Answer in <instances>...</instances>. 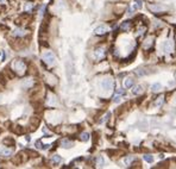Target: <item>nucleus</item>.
<instances>
[{"instance_id":"0eeeda50","label":"nucleus","mask_w":176,"mask_h":169,"mask_svg":"<svg viewBox=\"0 0 176 169\" xmlns=\"http://www.w3.org/2000/svg\"><path fill=\"white\" fill-rule=\"evenodd\" d=\"M5 74H6V78L10 79V80H13V79L16 78V73L12 70V69H10V68H6V69H5Z\"/></svg>"},{"instance_id":"ddd939ff","label":"nucleus","mask_w":176,"mask_h":169,"mask_svg":"<svg viewBox=\"0 0 176 169\" xmlns=\"http://www.w3.org/2000/svg\"><path fill=\"white\" fill-rule=\"evenodd\" d=\"M151 89H152V92H154V93H156V92H159V90L162 89V85H161L159 82H156V83H154V85H152Z\"/></svg>"},{"instance_id":"b1692460","label":"nucleus","mask_w":176,"mask_h":169,"mask_svg":"<svg viewBox=\"0 0 176 169\" xmlns=\"http://www.w3.org/2000/svg\"><path fill=\"white\" fill-rule=\"evenodd\" d=\"M89 139V134H87V132H83V134L81 135V141H83V142H87Z\"/></svg>"},{"instance_id":"9b49d317","label":"nucleus","mask_w":176,"mask_h":169,"mask_svg":"<svg viewBox=\"0 0 176 169\" xmlns=\"http://www.w3.org/2000/svg\"><path fill=\"white\" fill-rule=\"evenodd\" d=\"M143 92V87L140 86V85H137V86H135L133 89H132V93L135 94V95H137V94H140Z\"/></svg>"},{"instance_id":"7c9ffc66","label":"nucleus","mask_w":176,"mask_h":169,"mask_svg":"<svg viewBox=\"0 0 176 169\" xmlns=\"http://www.w3.org/2000/svg\"><path fill=\"white\" fill-rule=\"evenodd\" d=\"M0 30H2V31H9V27L6 26V25H2V24H0Z\"/></svg>"},{"instance_id":"412c9836","label":"nucleus","mask_w":176,"mask_h":169,"mask_svg":"<svg viewBox=\"0 0 176 169\" xmlns=\"http://www.w3.org/2000/svg\"><path fill=\"white\" fill-rule=\"evenodd\" d=\"M150 9L152 10V11L158 12V11H163V10H166V7H163V6H158V5H151Z\"/></svg>"},{"instance_id":"f3484780","label":"nucleus","mask_w":176,"mask_h":169,"mask_svg":"<svg viewBox=\"0 0 176 169\" xmlns=\"http://www.w3.org/2000/svg\"><path fill=\"white\" fill-rule=\"evenodd\" d=\"M13 131H14L17 135H23L24 132H25V131H24V129H23L21 126H18V125L13 127Z\"/></svg>"},{"instance_id":"20e7f679","label":"nucleus","mask_w":176,"mask_h":169,"mask_svg":"<svg viewBox=\"0 0 176 169\" xmlns=\"http://www.w3.org/2000/svg\"><path fill=\"white\" fill-rule=\"evenodd\" d=\"M173 49H174V43H173L171 41H166V42L162 44V50H163V53L170 54L171 51H173Z\"/></svg>"},{"instance_id":"f03ea898","label":"nucleus","mask_w":176,"mask_h":169,"mask_svg":"<svg viewBox=\"0 0 176 169\" xmlns=\"http://www.w3.org/2000/svg\"><path fill=\"white\" fill-rule=\"evenodd\" d=\"M113 86H114V81L112 80L111 78H106V79H104L101 81V87L105 90H107V92H110L113 89Z\"/></svg>"},{"instance_id":"a211bd4d","label":"nucleus","mask_w":176,"mask_h":169,"mask_svg":"<svg viewBox=\"0 0 176 169\" xmlns=\"http://www.w3.org/2000/svg\"><path fill=\"white\" fill-rule=\"evenodd\" d=\"M143 158H144V161H145V162H148V163H152V162H154V156H152V155H150V154H146V155H144V156H143Z\"/></svg>"},{"instance_id":"c756f323","label":"nucleus","mask_w":176,"mask_h":169,"mask_svg":"<svg viewBox=\"0 0 176 169\" xmlns=\"http://www.w3.org/2000/svg\"><path fill=\"white\" fill-rule=\"evenodd\" d=\"M110 116H111V113H106V116L104 117V119H102V120H100V123H104V122H106V120L110 118Z\"/></svg>"},{"instance_id":"2eb2a0df","label":"nucleus","mask_w":176,"mask_h":169,"mask_svg":"<svg viewBox=\"0 0 176 169\" xmlns=\"http://www.w3.org/2000/svg\"><path fill=\"white\" fill-rule=\"evenodd\" d=\"M31 123H32V130H35V127L39 124V117H32L31 118Z\"/></svg>"},{"instance_id":"6ab92c4d","label":"nucleus","mask_w":176,"mask_h":169,"mask_svg":"<svg viewBox=\"0 0 176 169\" xmlns=\"http://www.w3.org/2000/svg\"><path fill=\"white\" fill-rule=\"evenodd\" d=\"M7 78H5V75L4 74H0V85L4 87V86H6V83H7Z\"/></svg>"},{"instance_id":"5701e85b","label":"nucleus","mask_w":176,"mask_h":169,"mask_svg":"<svg viewBox=\"0 0 176 169\" xmlns=\"http://www.w3.org/2000/svg\"><path fill=\"white\" fill-rule=\"evenodd\" d=\"M31 86H32V81L30 80V81H25V82H24V83H23V88L24 89H28L29 87H31Z\"/></svg>"},{"instance_id":"6e6552de","label":"nucleus","mask_w":176,"mask_h":169,"mask_svg":"<svg viewBox=\"0 0 176 169\" xmlns=\"http://www.w3.org/2000/svg\"><path fill=\"white\" fill-rule=\"evenodd\" d=\"M121 95H124V90H123V89H118V90H117V94H115L114 98H113V101H114V102H119L121 99Z\"/></svg>"},{"instance_id":"f8f14e48","label":"nucleus","mask_w":176,"mask_h":169,"mask_svg":"<svg viewBox=\"0 0 176 169\" xmlns=\"http://www.w3.org/2000/svg\"><path fill=\"white\" fill-rule=\"evenodd\" d=\"M61 145H62L63 148H72V146H73V142L69 141V139H63V141L61 142Z\"/></svg>"},{"instance_id":"4be33fe9","label":"nucleus","mask_w":176,"mask_h":169,"mask_svg":"<svg viewBox=\"0 0 176 169\" xmlns=\"http://www.w3.org/2000/svg\"><path fill=\"white\" fill-rule=\"evenodd\" d=\"M4 144H6V145H12V146H13L16 143H14V141H13L12 138H5V139H4Z\"/></svg>"},{"instance_id":"f257e3e1","label":"nucleus","mask_w":176,"mask_h":169,"mask_svg":"<svg viewBox=\"0 0 176 169\" xmlns=\"http://www.w3.org/2000/svg\"><path fill=\"white\" fill-rule=\"evenodd\" d=\"M14 67H16V70H17L19 75H24L26 73V64L21 60H18L17 62L14 63Z\"/></svg>"},{"instance_id":"393cba45","label":"nucleus","mask_w":176,"mask_h":169,"mask_svg":"<svg viewBox=\"0 0 176 169\" xmlns=\"http://www.w3.org/2000/svg\"><path fill=\"white\" fill-rule=\"evenodd\" d=\"M62 161V158H61V156H58V155H55L54 157H52V162L54 163H60Z\"/></svg>"},{"instance_id":"dca6fc26","label":"nucleus","mask_w":176,"mask_h":169,"mask_svg":"<svg viewBox=\"0 0 176 169\" xmlns=\"http://www.w3.org/2000/svg\"><path fill=\"white\" fill-rule=\"evenodd\" d=\"M132 9L135 10V11L142 9V0H135V4L132 5Z\"/></svg>"},{"instance_id":"4468645a","label":"nucleus","mask_w":176,"mask_h":169,"mask_svg":"<svg viewBox=\"0 0 176 169\" xmlns=\"http://www.w3.org/2000/svg\"><path fill=\"white\" fill-rule=\"evenodd\" d=\"M132 86H133V80H132V79H130V78H129V79H126V80H125V82H124V87H125V88H131Z\"/></svg>"},{"instance_id":"c85d7f7f","label":"nucleus","mask_w":176,"mask_h":169,"mask_svg":"<svg viewBox=\"0 0 176 169\" xmlns=\"http://www.w3.org/2000/svg\"><path fill=\"white\" fill-rule=\"evenodd\" d=\"M132 161H133V157H132V156H130V157H126V158L124 160V163H125V164L127 166V164H130Z\"/></svg>"},{"instance_id":"39448f33","label":"nucleus","mask_w":176,"mask_h":169,"mask_svg":"<svg viewBox=\"0 0 176 169\" xmlns=\"http://www.w3.org/2000/svg\"><path fill=\"white\" fill-rule=\"evenodd\" d=\"M94 56H95L96 60H101V58H104V57H105V49H104V48H98V49H95Z\"/></svg>"},{"instance_id":"aec40b11","label":"nucleus","mask_w":176,"mask_h":169,"mask_svg":"<svg viewBox=\"0 0 176 169\" xmlns=\"http://www.w3.org/2000/svg\"><path fill=\"white\" fill-rule=\"evenodd\" d=\"M48 104L50 105V106H54L57 104V99L54 97V95H51V97H49V100H48Z\"/></svg>"},{"instance_id":"a878e982","label":"nucleus","mask_w":176,"mask_h":169,"mask_svg":"<svg viewBox=\"0 0 176 169\" xmlns=\"http://www.w3.org/2000/svg\"><path fill=\"white\" fill-rule=\"evenodd\" d=\"M163 101H164V97L162 95V97H159V99H158V101H156V106H157V107L162 106V104H163Z\"/></svg>"},{"instance_id":"f704fd0d","label":"nucleus","mask_w":176,"mask_h":169,"mask_svg":"<svg viewBox=\"0 0 176 169\" xmlns=\"http://www.w3.org/2000/svg\"><path fill=\"white\" fill-rule=\"evenodd\" d=\"M175 79H176V74H175Z\"/></svg>"},{"instance_id":"2f4dec72","label":"nucleus","mask_w":176,"mask_h":169,"mask_svg":"<svg viewBox=\"0 0 176 169\" xmlns=\"http://www.w3.org/2000/svg\"><path fill=\"white\" fill-rule=\"evenodd\" d=\"M25 10H26V11H31V10H32V4H26V6H25Z\"/></svg>"},{"instance_id":"9d476101","label":"nucleus","mask_w":176,"mask_h":169,"mask_svg":"<svg viewBox=\"0 0 176 169\" xmlns=\"http://www.w3.org/2000/svg\"><path fill=\"white\" fill-rule=\"evenodd\" d=\"M26 34V31L24 30V29H17V30H14V32H13V35L14 36H17V37H21V36H24Z\"/></svg>"},{"instance_id":"1a4fd4ad","label":"nucleus","mask_w":176,"mask_h":169,"mask_svg":"<svg viewBox=\"0 0 176 169\" xmlns=\"http://www.w3.org/2000/svg\"><path fill=\"white\" fill-rule=\"evenodd\" d=\"M0 154H1L2 156H5V157H9V156H11V155L13 154V150L10 149V148H5V149H2V150L0 151Z\"/></svg>"},{"instance_id":"473e14b6","label":"nucleus","mask_w":176,"mask_h":169,"mask_svg":"<svg viewBox=\"0 0 176 169\" xmlns=\"http://www.w3.org/2000/svg\"><path fill=\"white\" fill-rule=\"evenodd\" d=\"M4 2V0H0V4H2Z\"/></svg>"},{"instance_id":"7ed1b4c3","label":"nucleus","mask_w":176,"mask_h":169,"mask_svg":"<svg viewBox=\"0 0 176 169\" xmlns=\"http://www.w3.org/2000/svg\"><path fill=\"white\" fill-rule=\"evenodd\" d=\"M43 61L45 63H48L49 66H51V64H54L56 61L55 58V55L51 53V51H46L44 55H43Z\"/></svg>"},{"instance_id":"423d86ee","label":"nucleus","mask_w":176,"mask_h":169,"mask_svg":"<svg viewBox=\"0 0 176 169\" xmlns=\"http://www.w3.org/2000/svg\"><path fill=\"white\" fill-rule=\"evenodd\" d=\"M107 31H108V27L105 26V25H100V26H98L94 30L95 35H104V34H106Z\"/></svg>"},{"instance_id":"72a5a7b5","label":"nucleus","mask_w":176,"mask_h":169,"mask_svg":"<svg viewBox=\"0 0 176 169\" xmlns=\"http://www.w3.org/2000/svg\"><path fill=\"white\" fill-rule=\"evenodd\" d=\"M0 100H1V95H0Z\"/></svg>"},{"instance_id":"bb28decb","label":"nucleus","mask_w":176,"mask_h":169,"mask_svg":"<svg viewBox=\"0 0 176 169\" xmlns=\"http://www.w3.org/2000/svg\"><path fill=\"white\" fill-rule=\"evenodd\" d=\"M130 27V22H124L123 24H121V29L123 30H127Z\"/></svg>"},{"instance_id":"cd10ccee","label":"nucleus","mask_w":176,"mask_h":169,"mask_svg":"<svg viewBox=\"0 0 176 169\" xmlns=\"http://www.w3.org/2000/svg\"><path fill=\"white\" fill-rule=\"evenodd\" d=\"M96 163H98L99 167H102V166H104V158H102L101 156H99V157L96 158Z\"/></svg>"}]
</instances>
